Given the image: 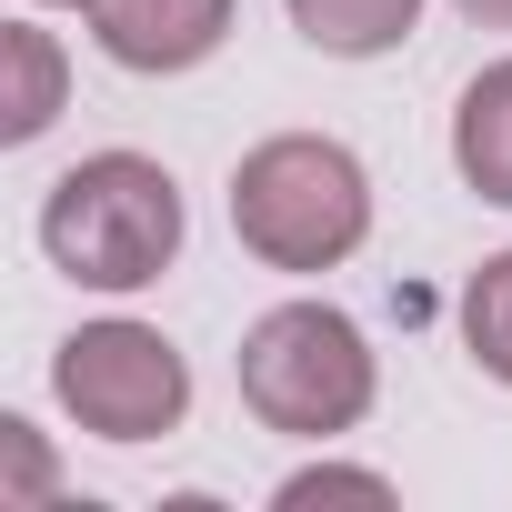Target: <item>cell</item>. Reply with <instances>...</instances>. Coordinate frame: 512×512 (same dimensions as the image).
I'll list each match as a JSON object with an SVG mask.
<instances>
[{"label":"cell","mask_w":512,"mask_h":512,"mask_svg":"<svg viewBox=\"0 0 512 512\" xmlns=\"http://www.w3.org/2000/svg\"><path fill=\"white\" fill-rule=\"evenodd\" d=\"M91 41L121 71H201L231 41V0H91Z\"/></svg>","instance_id":"obj_5"},{"label":"cell","mask_w":512,"mask_h":512,"mask_svg":"<svg viewBox=\"0 0 512 512\" xmlns=\"http://www.w3.org/2000/svg\"><path fill=\"white\" fill-rule=\"evenodd\" d=\"M0 452H11V492H21V502L51 492V462H41V432H31V422H0Z\"/></svg>","instance_id":"obj_11"},{"label":"cell","mask_w":512,"mask_h":512,"mask_svg":"<svg viewBox=\"0 0 512 512\" xmlns=\"http://www.w3.org/2000/svg\"><path fill=\"white\" fill-rule=\"evenodd\" d=\"M282 11H292V31H302L312 51H332V61H382V51L412 41L422 0H282Z\"/></svg>","instance_id":"obj_8"},{"label":"cell","mask_w":512,"mask_h":512,"mask_svg":"<svg viewBox=\"0 0 512 512\" xmlns=\"http://www.w3.org/2000/svg\"><path fill=\"white\" fill-rule=\"evenodd\" d=\"M462 11H472L482 31H512V0H462Z\"/></svg>","instance_id":"obj_12"},{"label":"cell","mask_w":512,"mask_h":512,"mask_svg":"<svg viewBox=\"0 0 512 512\" xmlns=\"http://www.w3.org/2000/svg\"><path fill=\"white\" fill-rule=\"evenodd\" d=\"M462 342H472V362L512 392V251H492V262L462 282Z\"/></svg>","instance_id":"obj_9"},{"label":"cell","mask_w":512,"mask_h":512,"mask_svg":"<svg viewBox=\"0 0 512 512\" xmlns=\"http://www.w3.org/2000/svg\"><path fill=\"white\" fill-rule=\"evenodd\" d=\"M41 251L81 292H141L181 262V181L151 151H91L51 181Z\"/></svg>","instance_id":"obj_1"},{"label":"cell","mask_w":512,"mask_h":512,"mask_svg":"<svg viewBox=\"0 0 512 512\" xmlns=\"http://www.w3.org/2000/svg\"><path fill=\"white\" fill-rule=\"evenodd\" d=\"M241 402L262 432L332 442L372 412V342L332 302H282L241 332Z\"/></svg>","instance_id":"obj_3"},{"label":"cell","mask_w":512,"mask_h":512,"mask_svg":"<svg viewBox=\"0 0 512 512\" xmlns=\"http://www.w3.org/2000/svg\"><path fill=\"white\" fill-rule=\"evenodd\" d=\"M272 502H282V512H312V502H392V482H382V472H342V462H312V472H292Z\"/></svg>","instance_id":"obj_10"},{"label":"cell","mask_w":512,"mask_h":512,"mask_svg":"<svg viewBox=\"0 0 512 512\" xmlns=\"http://www.w3.org/2000/svg\"><path fill=\"white\" fill-rule=\"evenodd\" d=\"M51 11H91V0H51Z\"/></svg>","instance_id":"obj_13"},{"label":"cell","mask_w":512,"mask_h":512,"mask_svg":"<svg viewBox=\"0 0 512 512\" xmlns=\"http://www.w3.org/2000/svg\"><path fill=\"white\" fill-rule=\"evenodd\" d=\"M231 231H241L251 262H272V272H332L372 231V171L342 141H322V131H282L262 151H241Z\"/></svg>","instance_id":"obj_2"},{"label":"cell","mask_w":512,"mask_h":512,"mask_svg":"<svg viewBox=\"0 0 512 512\" xmlns=\"http://www.w3.org/2000/svg\"><path fill=\"white\" fill-rule=\"evenodd\" d=\"M51 392L81 432L101 442H161L191 412V362L151 332V322H81L51 352Z\"/></svg>","instance_id":"obj_4"},{"label":"cell","mask_w":512,"mask_h":512,"mask_svg":"<svg viewBox=\"0 0 512 512\" xmlns=\"http://www.w3.org/2000/svg\"><path fill=\"white\" fill-rule=\"evenodd\" d=\"M0 71H11V91H0V141H41L61 121V91H71V61L41 21H11L0 31Z\"/></svg>","instance_id":"obj_7"},{"label":"cell","mask_w":512,"mask_h":512,"mask_svg":"<svg viewBox=\"0 0 512 512\" xmlns=\"http://www.w3.org/2000/svg\"><path fill=\"white\" fill-rule=\"evenodd\" d=\"M452 171H462L482 201L512 211V61L472 71V91H462V111H452Z\"/></svg>","instance_id":"obj_6"}]
</instances>
